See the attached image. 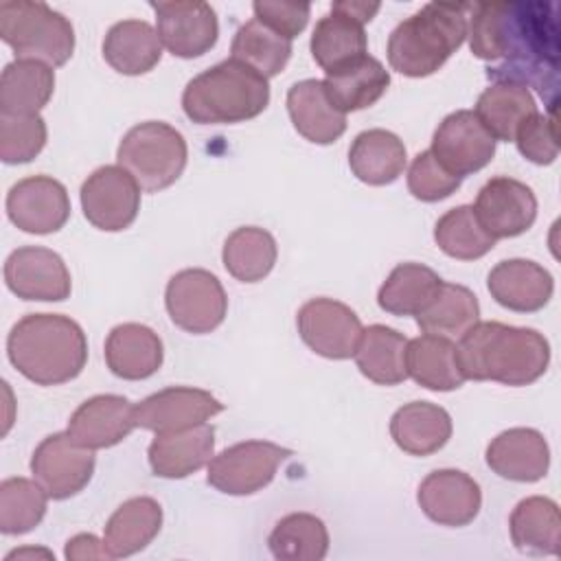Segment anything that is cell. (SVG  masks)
<instances>
[{"label":"cell","mask_w":561,"mask_h":561,"mask_svg":"<svg viewBox=\"0 0 561 561\" xmlns=\"http://www.w3.org/2000/svg\"><path fill=\"white\" fill-rule=\"evenodd\" d=\"M471 53L486 61V77L533 85L554 114L559 92L561 22L552 0L469 2Z\"/></svg>","instance_id":"1"},{"label":"cell","mask_w":561,"mask_h":561,"mask_svg":"<svg viewBox=\"0 0 561 561\" xmlns=\"http://www.w3.org/2000/svg\"><path fill=\"white\" fill-rule=\"evenodd\" d=\"M456 359L465 379L528 386L550 364V344L528 327L478 322L458 337Z\"/></svg>","instance_id":"2"},{"label":"cell","mask_w":561,"mask_h":561,"mask_svg":"<svg viewBox=\"0 0 561 561\" xmlns=\"http://www.w3.org/2000/svg\"><path fill=\"white\" fill-rule=\"evenodd\" d=\"M9 362L37 386H59L81 375L88 362L83 329L61 313H26L7 337Z\"/></svg>","instance_id":"3"},{"label":"cell","mask_w":561,"mask_h":561,"mask_svg":"<svg viewBox=\"0 0 561 561\" xmlns=\"http://www.w3.org/2000/svg\"><path fill=\"white\" fill-rule=\"evenodd\" d=\"M469 2H427L388 37L390 68L405 77L434 75L465 42Z\"/></svg>","instance_id":"4"},{"label":"cell","mask_w":561,"mask_h":561,"mask_svg":"<svg viewBox=\"0 0 561 561\" xmlns=\"http://www.w3.org/2000/svg\"><path fill=\"white\" fill-rule=\"evenodd\" d=\"M270 103V83L237 59H224L193 77L182 110L197 125H232L256 118Z\"/></svg>","instance_id":"5"},{"label":"cell","mask_w":561,"mask_h":561,"mask_svg":"<svg viewBox=\"0 0 561 561\" xmlns=\"http://www.w3.org/2000/svg\"><path fill=\"white\" fill-rule=\"evenodd\" d=\"M0 37L18 59H35L50 68L64 66L75 50L70 20L39 0H2Z\"/></svg>","instance_id":"6"},{"label":"cell","mask_w":561,"mask_h":561,"mask_svg":"<svg viewBox=\"0 0 561 561\" xmlns=\"http://www.w3.org/2000/svg\"><path fill=\"white\" fill-rule=\"evenodd\" d=\"M188 147L184 136L162 121L134 125L121 140L116 160L145 193L171 186L184 171Z\"/></svg>","instance_id":"7"},{"label":"cell","mask_w":561,"mask_h":561,"mask_svg":"<svg viewBox=\"0 0 561 561\" xmlns=\"http://www.w3.org/2000/svg\"><path fill=\"white\" fill-rule=\"evenodd\" d=\"M164 305L175 327L202 335L215 331L224 322L228 296L213 272L186 267L169 278Z\"/></svg>","instance_id":"8"},{"label":"cell","mask_w":561,"mask_h":561,"mask_svg":"<svg viewBox=\"0 0 561 561\" xmlns=\"http://www.w3.org/2000/svg\"><path fill=\"white\" fill-rule=\"evenodd\" d=\"M291 449L270 440H243L226 447L208 462L206 482L228 495H252L267 486Z\"/></svg>","instance_id":"9"},{"label":"cell","mask_w":561,"mask_h":561,"mask_svg":"<svg viewBox=\"0 0 561 561\" xmlns=\"http://www.w3.org/2000/svg\"><path fill=\"white\" fill-rule=\"evenodd\" d=\"M81 208L94 228L125 230L140 210V186L118 164L99 167L81 184Z\"/></svg>","instance_id":"10"},{"label":"cell","mask_w":561,"mask_h":561,"mask_svg":"<svg viewBox=\"0 0 561 561\" xmlns=\"http://www.w3.org/2000/svg\"><path fill=\"white\" fill-rule=\"evenodd\" d=\"M94 449L77 445L68 432L46 436L33 451L31 471L53 500H68L83 491L94 473Z\"/></svg>","instance_id":"11"},{"label":"cell","mask_w":561,"mask_h":561,"mask_svg":"<svg viewBox=\"0 0 561 561\" xmlns=\"http://www.w3.org/2000/svg\"><path fill=\"white\" fill-rule=\"evenodd\" d=\"M302 342L327 359H348L362 337L359 316L344 302L333 298H311L296 316Z\"/></svg>","instance_id":"12"},{"label":"cell","mask_w":561,"mask_h":561,"mask_svg":"<svg viewBox=\"0 0 561 561\" xmlns=\"http://www.w3.org/2000/svg\"><path fill=\"white\" fill-rule=\"evenodd\" d=\"M156 11V31L162 46L182 59L208 53L219 37L217 13L199 0H160L151 2Z\"/></svg>","instance_id":"13"},{"label":"cell","mask_w":561,"mask_h":561,"mask_svg":"<svg viewBox=\"0 0 561 561\" xmlns=\"http://www.w3.org/2000/svg\"><path fill=\"white\" fill-rule=\"evenodd\" d=\"M495 142L473 110H456L436 127L430 151L447 171L465 178L493 160Z\"/></svg>","instance_id":"14"},{"label":"cell","mask_w":561,"mask_h":561,"mask_svg":"<svg viewBox=\"0 0 561 561\" xmlns=\"http://www.w3.org/2000/svg\"><path fill=\"white\" fill-rule=\"evenodd\" d=\"M7 215L13 226L31 234H50L66 226L70 197L66 186L50 175H31L7 193Z\"/></svg>","instance_id":"15"},{"label":"cell","mask_w":561,"mask_h":561,"mask_svg":"<svg viewBox=\"0 0 561 561\" xmlns=\"http://www.w3.org/2000/svg\"><path fill=\"white\" fill-rule=\"evenodd\" d=\"M473 210L495 241L511 239L524 234L535 224L537 197L528 184L497 175L478 191Z\"/></svg>","instance_id":"16"},{"label":"cell","mask_w":561,"mask_h":561,"mask_svg":"<svg viewBox=\"0 0 561 561\" xmlns=\"http://www.w3.org/2000/svg\"><path fill=\"white\" fill-rule=\"evenodd\" d=\"M4 283L22 300H66L72 289L64 259L42 245L13 250L4 261Z\"/></svg>","instance_id":"17"},{"label":"cell","mask_w":561,"mask_h":561,"mask_svg":"<svg viewBox=\"0 0 561 561\" xmlns=\"http://www.w3.org/2000/svg\"><path fill=\"white\" fill-rule=\"evenodd\" d=\"M224 403L202 388L191 386H171L158 390L134 403L136 427L151 432H173L206 423L210 416L219 414Z\"/></svg>","instance_id":"18"},{"label":"cell","mask_w":561,"mask_h":561,"mask_svg":"<svg viewBox=\"0 0 561 561\" xmlns=\"http://www.w3.org/2000/svg\"><path fill=\"white\" fill-rule=\"evenodd\" d=\"M416 502L421 511L440 526H467L482 506L480 484L465 471L436 469L419 484Z\"/></svg>","instance_id":"19"},{"label":"cell","mask_w":561,"mask_h":561,"mask_svg":"<svg viewBox=\"0 0 561 561\" xmlns=\"http://www.w3.org/2000/svg\"><path fill=\"white\" fill-rule=\"evenodd\" d=\"M134 421V403L121 394H96L83 401L68 421V436L88 449H107L125 440Z\"/></svg>","instance_id":"20"},{"label":"cell","mask_w":561,"mask_h":561,"mask_svg":"<svg viewBox=\"0 0 561 561\" xmlns=\"http://www.w3.org/2000/svg\"><path fill=\"white\" fill-rule=\"evenodd\" d=\"M491 298L519 313H533L543 309L554 294L552 274L528 259L500 261L486 278Z\"/></svg>","instance_id":"21"},{"label":"cell","mask_w":561,"mask_h":561,"mask_svg":"<svg viewBox=\"0 0 561 561\" xmlns=\"http://www.w3.org/2000/svg\"><path fill=\"white\" fill-rule=\"evenodd\" d=\"M215 454V427L199 423L184 430L158 432L149 443V467L158 478L180 480L210 462Z\"/></svg>","instance_id":"22"},{"label":"cell","mask_w":561,"mask_h":561,"mask_svg":"<svg viewBox=\"0 0 561 561\" xmlns=\"http://www.w3.org/2000/svg\"><path fill=\"white\" fill-rule=\"evenodd\" d=\"M486 465L493 473L513 482H537L548 473L550 447L533 427H511L486 447Z\"/></svg>","instance_id":"23"},{"label":"cell","mask_w":561,"mask_h":561,"mask_svg":"<svg viewBox=\"0 0 561 561\" xmlns=\"http://www.w3.org/2000/svg\"><path fill=\"white\" fill-rule=\"evenodd\" d=\"M162 340L147 324L123 322L107 333L105 364L121 379H147L162 366Z\"/></svg>","instance_id":"24"},{"label":"cell","mask_w":561,"mask_h":561,"mask_svg":"<svg viewBox=\"0 0 561 561\" xmlns=\"http://www.w3.org/2000/svg\"><path fill=\"white\" fill-rule=\"evenodd\" d=\"M287 112L294 129L316 145H331L346 131V114L340 112L320 79H302L287 92Z\"/></svg>","instance_id":"25"},{"label":"cell","mask_w":561,"mask_h":561,"mask_svg":"<svg viewBox=\"0 0 561 561\" xmlns=\"http://www.w3.org/2000/svg\"><path fill=\"white\" fill-rule=\"evenodd\" d=\"M451 416L430 401H410L390 419V436L410 456H430L451 438Z\"/></svg>","instance_id":"26"},{"label":"cell","mask_w":561,"mask_h":561,"mask_svg":"<svg viewBox=\"0 0 561 561\" xmlns=\"http://www.w3.org/2000/svg\"><path fill=\"white\" fill-rule=\"evenodd\" d=\"M162 528V506L147 495L123 502L105 524L103 543L112 559L145 550Z\"/></svg>","instance_id":"27"},{"label":"cell","mask_w":561,"mask_h":561,"mask_svg":"<svg viewBox=\"0 0 561 561\" xmlns=\"http://www.w3.org/2000/svg\"><path fill=\"white\" fill-rule=\"evenodd\" d=\"M311 55L316 64L329 75L366 55L368 39L364 24L331 4L311 33Z\"/></svg>","instance_id":"28"},{"label":"cell","mask_w":561,"mask_h":561,"mask_svg":"<svg viewBox=\"0 0 561 561\" xmlns=\"http://www.w3.org/2000/svg\"><path fill=\"white\" fill-rule=\"evenodd\" d=\"M103 57L121 75H145L158 66L162 42L149 22L121 20L105 33Z\"/></svg>","instance_id":"29"},{"label":"cell","mask_w":561,"mask_h":561,"mask_svg":"<svg viewBox=\"0 0 561 561\" xmlns=\"http://www.w3.org/2000/svg\"><path fill=\"white\" fill-rule=\"evenodd\" d=\"M322 83L331 103L348 114L375 105L390 85V72L379 59L366 53L353 64L329 72Z\"/></svg>","instance_id":"30"},{"label":"cell","mask_w":561,"mask_h":561,"mask_svg":"<svg viewBox=\"0 0 561 561\" xmlns=\"http://www.w3.org/2000/svg\"><path fill=\"white\" fill-rule=\"evenodd\" d=\"M403 140L388 129H366L355 136L348 149V167L357 180L370 186L394 182L405 169Z\"/></svg>","instance_id":"31"},{"label":"cell","mask_w":561,"mask_h":561,"mask_svg":"<svg viewBox=\"0 0 561 561\" xmlns=\"http://www.w3.org/2000/svg\"><path fill=\"white\" fill-rule=\"evenodd\" d=\"M405 370L419 386L436 392L458 390L465 375L456 359V344L449 337L423 333L408 340Z\"/></svg>","instance_id":"32"},{"label":"cell","mask_w":561,"mask_h":561,"mask_svg":"<svg viewBox=\"0 0 561 561\" xmlns=\"http://www.w3.org/2000/svg\"><path fill=\"white\" fill-rule=\"evenodd\" d=\"M473 114L495 140H515L517 129L537 114L530 90L515 81L491 83L476 101Z\"/></svg>","instance_id":"33"},{"label":"cell","mask_w":561,"mask_h":561,"mask_svg":"<svg viewBox=\"0 0 561 561\" xmlns=\"http://www.w3.org/2000/svg\"><path fill=\"white\" fill-rule=\"evenodd\" d=\"M511 539L526 554H559L561 550V515L554 500L530 495L511 513Z\"/></svg>","instance_id":"34"},{"label":"cell","mask_w":561,"mask_h":561,"mask_svg":"<svg viewBox=\"0 0 561 561\" xmlns=\"http://www.w3.org/2000/svg\"><path fill=\"white\" fill-rule=\"evenodd\" d=\"M55 92V72L35 59H15L0 77V114H39Z\"/></svg>","instance_id":"35"},{"label":"cell","mask_w":561,"mask_h":561,"mask_svg":"<svg viewBox=\"0 0 561 561\" xmlns=\"http://www.w3.org/2000/svg\"><path fill=\"white\" fill-rule=\"evenodd\" d=\"M405 348L408 340L403 333L386 324H370L362 331L353 357L366 379L379 386H397L408 379Z\"/></svg>","instance_id":"36"},{"label":"cell","mask_w":561,"mask_h":561,"mask_svg":"<svg viewBox=\"0 0 561 561\" xmlns=\"http://www.w3.org/2000/svg\"><path fill=\"white\" fill-rule=\"evenodd\" d=\"M480 322V305L476 294L456 283L440 280L432 300L416 313V324L423 333L440 337H460Z\"/></svg>","instance_id":"37"},{"label":"cell","mask_w":561,"mask_h":561,"mask_svg":"<svg viewBox=\"0 0 561 561\" xmlns=\"http://www.w3.org/2000/svg\"><path fill=\"white\" fill-rule=\"evenodd\" d=\"M278 256L276 239L259 226H243L228 234L221 250L224 267L241 283L263 280Z\"/></svg>","instance_id":"38"},{"label":"cell","mask_w":561,"mask_h":561,"mask_svg":"<svg viewBox=\"0 0 561 561\" xmlns=\"http://www.w3.org/2000/svg\"><path fill=\"white\" fill-rule=\"evenodd\" d=\"M440 276L423 263H399L377 291V302L392 316H416L436 294Z\"/></svg>","instance_id":"39"},{"label":"cell","mask_w":561,"mask_h":561,"mask_svg":"<svg viewBox=\"0 0 561 561\" xmlns=\"http://www.w3.org/2000/svg\"><path fill=\"white\" fill-rule=\"evenodd\" d=\"M267 546L278 561H320L329 552V530L311 513H289L276 522Z\"/></svg>","instance_id":"40"},{"label":"cell","mask_w":561,"mask_h":561,"mask_svg":"<svg viewBox=\"0 0 561 561\" xmlns=\"http://www.w3.org/2000/svg\"><path fill=\"white\" fill-rule=\"evenodd\" d=\"M230 53V59H237L270 79L287 66L291 57V39L252 18L237 28Z\"/></svg>","instance_id":"41"},{"label":"cell","mask_w":561,"mask_h":561,"mask_svg":"<svg viewBox=\"0 0 561 561\" xmlns=\"http://www.w3.org/2000/svg\"><path fill=\"white\" fill-rule=\"evenodd\" d=\"M434 241L447 256L458 261H476L495 245V239L484 230L469 204L447 210L436 221Z\"/></svg>","instance_id":"42"},{"label":"cell","mask_w":561,"mask_h":561,"mask_svg":"<svg viewBox=\"0 0 561 561\" xmlns=\"http://www.w3.org/2000/svg\"><path fill=\"white\" fill-rule=\"evenodd\" d=\"M48 493L37 480L7 478L0 484V530L4 535H24L46 515Z\"/></svg>","instance_id":"43"},{"label":"cell","mask_w":561,"mask_h":561,"mask_svg":"<svg viewBox=\"0 0 561 561\" xmlns=\"http://www.w3.org/2000/svg\"><path fill=\"white\" fill-rule=\"evenodd\" d=\"M46 121L39 114H0V158L7 164L31 162L46 145Z\"/></svg>","instance_id":"44"},{"label":"cell","mask_w":561,"mask_h":561,"mask_svg":"<svg viewBox=\"0 0 561 561\" xmlns=\"http://www.w3.org/2000/svg\"><path fill=\"white\" fill-rule=\"evenodd\" d=\"M462 184V178L447 171L434 153L421 151L410 169H408V188L410 193L421 202H438L449 197L458 186Z\"/></svg>","instance_id":"45"},{"label":"cell","mask_w":561,"mask_h":561,"mask_svg":"<svg viewBox=\"0 0 561 561\" xmlns=\"http://www.w3.org/2000/svg\"><path fill=\"white\" fill-rule=\"evenodd\" d=\"M519 153L535 164H552L559 156V134L554 114H533L515 134L513 140Z\"/></svg>","instance_id":"46"},{"label":"cell","mask_w":561,"mask_h":561,"mask_svg":"<svg viewBox=\"0 0 561 561\" xmlns=\"http://www.w3.org/2000/svg\"><path fill=\"white\" fill-rule=\"evenodd\" d=\"M254 18L276 33L294 39L305 31L311 13L309 2H278V0H256L252 4Z\"/></svg>","instance_id":"47"},{"label":"cell","mask_w":561,"mask_h":561,"mask_svg":"<svg viewBox=\"0 0 561 561\" xmlns=\"http://www.w3.org/2000/svg\"><path fill=\"white\" fill-rule=\"evenodd\" d=\"M66 559L70 561H90V559H112V554L107 552L105 543L101 539H96L90 533H81L75 535L72 539H68L66 543Z\"/></svg>","instance_id":"48"},{"label":"cell","mask_w":561,"mask_h":561,"mask_svg":"<svg viewBox=\"0 0 561 561\" xmlns=\"http://www.w3.org/2000/svg\"><path fill=\"white\" fill-rule=\"evenodd\" d=\"M333 7L348 13L351 18L359 20L362 24L370 22L373 15L379 11V2H359V0H342V2H333Z\"/></svg>","instance_id":"49"},{"label":"cell","mask_w":561,"mask_h":561,"mask_svg":"<svg viewBox=\"0 0 561 561\" xmlns=\"http://www.w3.org/2000/svg\"><path fill=\"white\" fill-rule=\"evenodd\" d=\"M22 557H46V559H53V552L44 550V548H22V550H13L7 554V561L11 559H22Z\"/></svg>","instance_id":"50"}]
</instances>
